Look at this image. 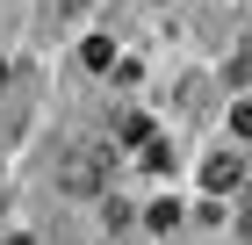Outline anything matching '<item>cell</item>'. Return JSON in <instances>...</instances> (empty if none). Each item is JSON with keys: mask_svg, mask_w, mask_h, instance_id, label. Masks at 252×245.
I'll return each mask as SVG.
<instances>
[{"mask_svg": "<svg viewBox=\"0 0 252 245\" xmlns=\"http://www.w3.org/2000/svg\"><path fill=\"white\" fill-rule=\"evenodd\" d=\"M0 87H7V65H0Z\"/></svg>", "mask_w": 252, "mask_h": 245, "instance_id": "4", "label": "cell"}, {"mask_svg": "<svg viewBox=\"0 0 252 245\" xmlns=\"http://www.w3.org/2000/svg\"><path fill=\"white\" fill-rule=\"evenodd\" d=\"M72 7H87V0H72Z\"/></svg>", "mask_w": 252, "mask_h": 245, "instance_id": "5", "label": "cell"}, {"mask_svg": "<svg viewBox=\"0 0 252 245\" xmlns=\"http://www.w3.org/2000/svg\"><path fill=\"white\" fill-rule=\"evenodd\" d=\"M238 180H245V159H238V151H223V159L202 166V188H209V195H231Z\"/></svg>", "mask_w": 252, "mask_h": 245, "instance_id": "1", "label": "cell"}, {"mask_svg": "<svg viewBox=\"0 0 252 245\" xmlns=\"http://www.w3.org/2000/svg\"><path fill=\"white\" fill-rule=\"evenodd\" d=\"M137 166H152V173H173V144H158V137H144V159Z\"/></svg>", "mask_w": 252, "mask_h": 245, "instance_id": "3", "label": "cell"}, {"mask_svg": "<svg viewBox=\"0 0 252 245\" xmlns=\"http://www.w3.org/2000/svg\"><path fill=\"white\" fill-rule=\"evenodd\" d=\"M58 180H65V188H79V195H87V188H101V151H72Z\"/></svg>", "mask_w": 252, "mask_h": 245, "instance_id": "2", "label": "cell"}]
</instances>
